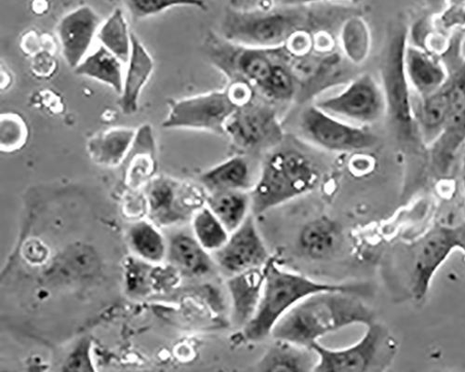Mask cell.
I'll return each instance as SVG.
<instances>
[{
  "instance_id": "27",
  "label": "cell",
  "mask_w": 465,
  "mask_h": 372,
  "mask_svg": "<svg viewBox=\"0 0 465 372\" xmlns=\"http://www.w3.org/2000/svg\"><path fill=\"white\" fill-rule=\"evenodd\" d=\"M371 37L370 28L362 17L351 15L344 19L339 43L345 58L355 64L364 63L370 55Z\"/></svg>"
},
{
  "instance_id": "7",
  "label": "cell",
  "mask_w": 465,
  "mask_h": 372,
  "mask_svg": "<svg viewBox=\"0 0 465 372\" xmlns=\"http://www.w3.org/2000/svg\"><path fill=\"white\" fill-rule=\"evenodd\" d=\"M224 135L245 153L277 145L283 131L276 109L255 97L236 109L226 123Z\"/></svg>"
},
{
  "instance_id": "11",
  "label": "cell",
  "mask_w": 465,
  "mask_h": 372,
  "mask_svg": "<svg viewBox=\"0 0 465 372\" xmlns=\"http://www.w3.org/2000/svg\"><path fill=\"white\" fill-rule=\"evenodd\" d=\"M407 44L403 33L392 34L381 63V88L387 112L404 132H410L414 123L413 100L404 64Z\"/></svg>"
},
{
  "instance_id": "24",
  "label": "cell",
  "mask_w": 465,
  "mask_h": 372,
  "mask_svg": "<svg viewBox=\"0 0 465 372\" xmlns=\"http://www.w3.org/2000/svg\"><path fill=\"white\" fill-rule=\"evenodd\" d=\"M206 206L232 234L250 215L252 201L248 192L224 191L207 195Z\"/></svg>"
},
{
  "instance_id": "4",
  "label": "cell",
  "mask_w": 465,
  "mask_h": 372,
  "mask_svg": "<svg viewBox=\"0 0 465 372\" xmlns=\"http://www.w3.org/2000/svg\"><path fill=\"white\" fill-rule=\"evenodd\" d=\"M319 181L317 166L303 154L294 151L275 152L263 163L251 191V210L253 215H261L312 191Z\"/></svg>"
},
{
  "instance_id": "18",
  "label": "cell",
  "mask_w": 465,
  "mask_h": 372,
  "mask_svg": "<svg viewBox=\"0 0 465 372\" xmlns=\"http://www.w3.org/2000/svg\"><path fill=\"white\" fill-rule=\"evenodd\" d=\"M200 182L208 195L224 191L248 192L252 190L251 167L242 155L232 157L204 171L200 177Z\"/></svg>"
},
{
  "instance_id": "6",
  "label": "cell",
  "mask_w": 465,
  "mask_h": 372,
  "mask_svg": "<svg viewBox=\"0 0 465 372\" xmlns=\"http://www.w3.org/2000/svg\"><path fill=\"white\" fill-rule=\"evenodd\" d=\"M455 250L465 253V225L436 226L406 246V286L413 300L425 299L435 274Z\"/></svg>"
},
{
  "instance_id": "19",
  "label": "cell",
  "mask_w": 465,
  "mask_h": 372,
  "mask_svg": "<svg viewBox=\"0 0 465 372\" xmlns=\"http://www.w3.org/2000/svg\"><path fill=\"white\" fill-rule=\"evenodd\" d=\"M171 264L183 275L203 277L212 272L214 260L193 235L179 233L168 243Z\"/></svg>"
},
{
  "instance_id": "22",
  "label": "cell",
  "mask_w": 465,
  "mask_h": 372,
  "mask_svg": "<svg viewBox=\"0 0 465 372\" xmlns=\"http://www.w3.org/2000/svg\"><path fill=\"white\" fill-rule=\"evenodd\" d=\"M124 65L118 57L104 47L99 46L74 70L79 76L103 83L122 95L125 76Z\"/></svg>"
},
{
  "instance_id": "12",
  "label": "cell",
  "mask_w": 465,
  "mask_h": 372,
  "mask_svg": "<svg viewBox=\"0 0 465 372\" xmlns=\"http://www.w3.org/2000/svg\"><path fill=\"white\" fill-rule=\"evenodd\" d=\"M150 215L163 225L192 218L206 205L201 189L167 176L152 179L146 186Z\"/></svg>"
},
{
  "instance_id": "20",
  "label": "cell",
  "mask_w": 465,
  "mask_h": 372,
  "mask_svg": "<svg viewBox=\"0 0 465 372\" xmlns=\"http://www.w3.org/2000/svg\"><path fill=\"white\" fill-rule=\"evenodd\" d=\"M137 131L116 127L93 137L88 143V152L93 162L104 167L123 165L136 137Z\"/></svg>"
},
{
  "instance_id": "3",
  "label": "cell",
  "mask_w": 465,
  "mask_h": 372,
  "mask_svg": "<svg viewBox=\"0 0 465 372\" xmlns=\"http://www.w3.org/2000/svg\"><path fill=\"white\" fill-rule=\"evenodd\" d=\"M265 279L261 301L252 319L242 328V337L250 343L264 341L272 335L279 321L305 298L329 290L365 294L362 285L322 283L288 271L271 258L264 267Z\"/></svg>"
},
{
  "instance_id": "26",
  "label": "cell",
  "mask_w": 465,
  "mask_h": 372,
  "mask_svg": "<svg viewBox=\"0 0 465 372\" xmlns=\"http://www.w3.org/2000/svg\"><path fill=\"white\" fill-rule=\"evenodd\" d=\"M156 145L149 125L142 126L136 133L133 147L125 159L128 179L140 181L149 178L156 170Z\"/></svg>"
},
{
  "instance_id": "16",
  "label": "cell",
  "mask_w": 465,
  "mask_h": 372,
  "mask_svg": "<svg viewBox=\"0 0 465 372\" xmlns=\"http://www.w3.org/2000/svg\"><path fill=\"white\" fill-rule=\"evenodd\" d=\"M264 267L230 277L227 282L232 320L239 328H243L257 311L265 279Z\"/></svg>"
},
{
  "instance_id": "36",
  "label": "cell",
  "mask_w": 465,
  "mask_h": 372,
  "mask_svg": "<svg viewBox=\"0 0 465 372\" xmlns=\"http://www.w3.org/2000/svg\"><path fill=\"white\" fill-rule=\"evenodd\" d=\"M461 148L463 149L461 158V181L463 184V188L465 189V141Z\"/></svg>"
},
{
  "instance_id": "33",
  "label": "cell",
  "mask_w": 465,
  "mask_h": 372,
  "mask_svg": "<svg viewBox=\"0 0 465 372\" xmlns=\"http://www.w3.org/2000/svg\"><path fill=\"white\" fill-rule=\"evenodd\" d=\"M25 256L29 263L43 264L47 259V248L40 241L30 240L25 248Z\"/></svg>"
},
{
  "instance_id": "2",
  "label": "cell",
  "mask_w": 465,
  "mask_h": 372,
  "mask_svg": "<svg viewBox=\"0 0 465 372\" xmlns=\"http://www.w3.org/2000/svg\"><path fill=\"white\" fill-rule=\"evenodd\" d=\"M364 294L329 290L305 298L276 325V341L312 349L329 333L345 327L375 321L372 309L362 300Z\"/></svg>"
},
{
  "instance_id": "21",
  "label": "cell",
  "mask_w": 465,
  "mask_h": 372,
  "mask_svg": "<svg viewBox=\"0 0 465 372\" xmlns=\"http://www.w3.org/2000/svg\"><path fill=\"white\" fill-rule=\"evenodd\" d=\"M316 362L313 350L276 341L263 354L254 372H312Z\"/></svg>"
},
{
  "instance_id": "29",
  "label": "cell",
  "mask_w": 465,
  "mask_h": 372,
  "mask_svg": "<svg viewBox=\"0 0 465 372\" xmlns=\"http://www.w3.org/2000/svg\"><path fill=\"white\" fill-rule=\"evenodd\" d=\"M192 232L193 238L208 252L222 249L231 235L206 205L192 217Z\"/></svg>"
},
{
  "instance_id": "31",
  "label": "cell",
  "mask_w": 465,
  "mask_h": 372,
  "mask_svg": "<svg viewBox=\"0 0 465 372\" xmlns=\"http://www.w3.org/2000/svg\"><path fill=\"white\" fill-rule=\"evenodd\" d=\"M93 341L84 338L64 358L59 372H98L93 355Z\"/></svg>"
},
{
  "instance_id": "9",
  "label": "cell",
  "mask_w": 465,
  "mask_h": 372,
  "mask_svg": "<svg viewBox=\"0 0 465 372\" xmlns=\"http://www.w3.org/2000/svg\"><path fill=\"white\" fill-rule=\"evenodd\" d=\"M170 106L163 128L206 131L217 135H224L226 123L238 108L227 89L173 101Z\"/></svg>"
},
{
  "instance_id": "38",
  "label": "cell",
  "mask_w": 465,
  "mask_h": 372,
  "mask_svg": "<svg viewBox=\"0 0 465 372\" xmlns=\"http://www.w3.org/2000/svg\"><path fill=\"white\" fill-rule=\"evenodd\" d=\"M2 372H10V371H8V370H3Z\"/></svg>"
},
{
  "instance_id": "17",
  "label": "cell",
  "mask_w": 465,
  "mask_h": 372,
  "mask_svg": "<svg viewBox=\"0 0 465 372\" xmlns=\"http://www.w3.org/2000/svg\"><path fill=\"white\" fill-rule=\"evenodd\" d=\"M133 49L124 76L120 106L125 115L136 113L141 93L153 70V62L138 37L132 34Z\"/></svg>"
},
{
  "instance_id": "37",
  "label": "cell",
  "mask_w": 465,
  "mask_h": 372,
  "mask_svg": "<svg viewBox=\"0 0 465 372\" xmlns=\"http://www.w3.org/2000/svg\"><path fill=\"white\" fill-rule=\"evenodd\" d=\"M460 54L465 59V37L460 45Z\"/></svg>"
},
{
  "instance_id": "14",
  "label": "cell",
  "mask_w": 465,
  "mask_h": 372,
  "mask_svg": "<svg viewBox=\"0 0 465 372\" xmlns=\"http://www.w3.org/2000/svg\"><path fill=\"white\" fill-rule=\"evenodd\" d=\"M102 24L99 15L89 6L70 12L60 21L58 37L63 55L71 68L74 69L90 54Z\"/></svg>"
},
{
  "instance_id": "25",
  "label": "cell",
  "mask_w": 465,
  "mask_h": 372,
  "mask_svg": "<svg viewBox=\"0 0 465 372\" xmlns=\"http://www.w3.org/2000/svg\"><path fill=\"white\" fill-rule=\"evenodd\" d=\"M128 240L132 250L145 263L160 264L168 256V242L158 228L148 220L133 223Z\"/></svg>"
},
{
  "instance_id": "10",
  "label": "cell",
  "mask_w": 465,
  "mask_h": 372,
  "mask_svg": "<svg viewBox=\"0 0 465 372\" xmlns=\"http://www.w3.org/2000/svg\"><path fill=\"white\" fill-rule=\"evenodd\" d=\"M300 127L308 141L331 152H362L373 147L377 142L367 128L339 120L316 105L303 110Z\"/></svg>"
},
{
  "instance_id": "23",
  "label": "cell",
  "mask_w": 465,
  "mask_h": 372,
  "mask_svg": "<svg viewBox=\"0 0 465 372\" xmlns=\"http://www.w3.org/2000/svg\"><path fill=\"white\" fill-rule=\"evenodd\" d=\"M340 236L337 223L322 217L303 227L298 239L299 249L308 258L325 259L337 248Z\"/></svg>"
},
{
  "instance_id": "1",
  "label": "cell",
  "mask_w": 465,
  "mask_h": 372,
  "mask_svg": "<svg viewBox=\"0 0 465 372\" xmlns=\"http://www.w3.org/2000/svg\"><path fill=\"white\" fill-rule=\"evenodd\" d=\"M306 3H235L226 11L222 37L238 45L278 50L297 34L322 23V11Z\"/></svg>"
},
{
  "instance_id": "30",
  "label": "cell",
  "mask_w": 465,
  "mask_h": 372,
  "mask_svg": "<svg viewBox=\"0 0 465 372\" xmlns=\"http://www.w3.org/2000/svg\"><path fill=\"white\" fill-rule=\"evenodd\" d=\"M28 129L25 120L18 114L5 113L0 118V149L3 152L13 153L20 151L26 143Z\"/></svg>"
},
{
  "instance_id": "5",
  "label": "cell",
  "mask_w": 465,
  "mask_h": 372,
  "mask_svg": "<svg viewBox=\"0 0 465 372\" xmlns=\"http://www.w3.org/2000/svg\"><path fill=\"white\" fill-rule=\"evenodd\" d=\"M356 344L340 349L320 343L312 348L317 355L312 372H387L393 365L399 342L389 328L376 320L369 324Z\"/></svg>"
},
{
  "instance_id": "34",
  "label": "cell",
  "mask_w": 465,
  "mask_h": 372,
  "mask_svg": "<svg viewBox=\"0 0 465 372\" xmlns=\"http://www.w3.org/2000/svg\"><path fill=\"white\" fill-rule=\"evenodd\" d=\"M442 22L446 27L465 25V7L455 6L449 9L442 16Z\"/></svg>"
},
{
  "instance_id": "35",
  "label": "cell",
  "mask_w": 465,
  "mask_h": 372,
  "mask_svg": "<svg viewBox=\"0 0 465 372\" xmlns=\"http://www.w3.org/2000/svg\"><path fill=\"white\" fill-rule=\"evenodd\" d=\"M49 365L40 357H32L26 362L25 372H47Z\"/></svg>"
},
{
  "instance_id": "28",
  "label": "cell",
  "mask_w": 465,
  "mask_h": 372,
  "mask_svg": "<svg viewBox=\"0 0 465 372\" xmlns=\"http://www.w3.org/2000/svg\"><path fill=\"white\" fill-rule=\"evenodd\" d=\"M101 46L118 57L124 64H128L133 49L132 34L122 9H116L102 24L98 34Z\"/></svg>"
},
{
  "instance_id": "15",
  "label": "cell",
  "mask_w": 465,
  "mask_h": 372,
  "mask_svg": "<svg viewBox=\"0 0 465 372\" xmlns=\"http://www.w3.org/2000/svg\"><path fill=\"white\" fill-rule=\"evenodd\" d=\"M404 64L411 90L420 98L438 93L450 81L443 63L418 46L407 44Z\"/></svg>"
},
{
  "instance_id": "13",
  "label": "cell",
  "mask_w": 465,
  "mask_h": 372,
  "mask_svg": "<svg viewBox=\"0 0 465 372\" xmlns=\"http://www.w3.org/2000/svg\"><path fill=\"white\" fill-rule=\"evenodd\" d=\"M213 253L215 265L230 277L262 269L271 259L253 215H249L225 245Z\"/></svg>"
},
{
  "instance_id": "8",
  "label": "cell",
  "mask_w": 465,
  "mask_h": 372,
  "mask_svg": "<svg viewBox=\"0 0 465 372\" xmlns=\"http://www.w3.org/2000/svg\"><path fill=\"white\" fill-rule=\"evenodd\" d=\"M345 122L366 127L380 121L387 111L381 86L371 74L358 77L340 93L315 104Z\"/></svg>"
},
{
  "instance_id": "32",
  "label": "cell",
  "mask_w": 465,
  "mask_h": 372,
  "mask_svg": "<svg viewBox=\"0 0 465 372\" xmlns=\"http://www.w3.org/2000/svg\"><path fill=\"white\" fill-rule=\"evenodd\" d=\"M134 20H142L150 16L158 15L167 10L175 7H198L203 8V3H184V2H163V0H152V2H140V0H130L126 2Z\"/></svg>"
}]
</instances>
